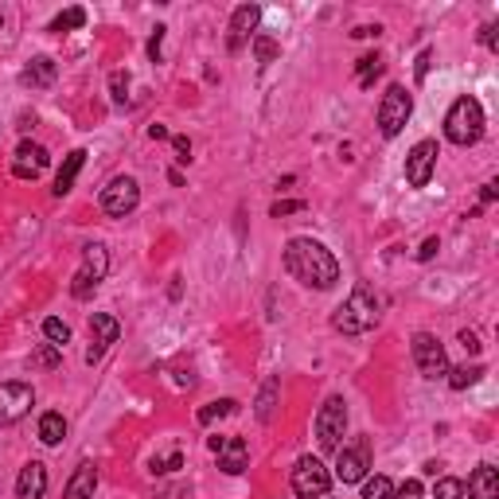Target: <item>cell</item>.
<instances>
[{
  "instance_id": "1",
  "label": "cell",
  "mask_w": 499,
  "mask_h": 499,
  "mask_svg": "<svg viewBox=\"0 0 499 499\" xmlns=\"http://www.w3.org/2000/svg\"><path fill=\"white\" fill-rule=\"evenodd\" d=\"M285 269L308 289H331L339 281V261L331 258V250L316 238H289Z\"/></svg>"
},
{
  "instance_id": "2",
  "label": "cell",
  "mask_w": 499,
  "mask_h": 499,
  "mask_svg": "<svg viewBox=\"0 0 499 499\" xmlns=\"http://www.w3.org/2000/svg\"><path fill=\"white\" fill-rule=\"evenodd\" d=\"M375 324H378V300L367 285H359L344 305L331 312V328L344 331V336H363V331H370Z\"/></svg>"
},
{
  "instance_id": "3",
  "label": "cell",
  "mask_w": 499,
  "mask_h": 499,
  "mask_svg": "<svg viewBox=\"0 0 499 499\" xmlns=\"http://www.w3.org/2000/svg\"><path fill=\"white\" fill-rule=\"evenodd\" d=\"M445 136L453 144H461V149H468V144H476L484 136V105L472 94L456 97L453 110L445 113Z\"/></svg>"
},
{
  "instance_id": "4",
  "label": "cell",
  "mask_w": 499,
  "mask_h": 499,
  "mask_svg": "<svg viewBox=\"0 0 499 499\" xmlns=\"http://www.w3.org/2000/svg\"><path fill=\"white\" fill-rule=\"evenodd\" d=\"M105 273H110V253H105V246H97V242L82 246V269L71 277V297L86 300L105 281Z\"/></svg>"
},
{
  "instance_id": "5",
  "label": "cell",
  "mask_w": 499,
  "mask_h": 499,
  "mask_svg": "<svg viewBox=\"0 0 499 499\" xmlns=\"http://www.w3.org/2000/svg\"><path fill=\"white\" fill-rule=\"evenodd\" d=\"M409 113H414V97H409L406 86H386L383 102H378V133L383 136H398L406 129Z\"/></svg>"
},
{
  "instance_id": "6",
  "label": "cell",
  "mask_w": 499,
  "mask_h": 499,
  "mask_svg": "<svg viewBox=\"0 0 499 499\" xmlns=\"http://www.w3.org/2000/svg\"><path fill=\"white\" fill-rule=\"evenodd\" d=\"M409 351H414V363H417V370H422V378H429V383H437V378L448 375L445 344L433 336V331H417V336L409 339Z\"/></svg>"
},
{
  "instance_id": "7",
  "label": "cell",
  "mask_w": 499,
  "mask_h": 499,
  "mask_svg": "<svg viewBox=\"0 0 499 499\" xmlns=\"http://www.w3.org/2000/svg\"><path fill=\"white\" fill-rule=\"evenodd\" d=\"M292 492H297L300 499H324L331 492V472L324 468V461L300 456L297 468H292Z\"/></svg>"
},
{
  "instance_id": "8",
  "label": "cell",
  "mask_w": 499,
  "mask_h": 499,
  "mask_svg": "<svg viewBox=\"0 0 499 499\" xmlns=\"http://www.w3.org/2000/svg\"><path fill=\"white\" fill-rule=\"evenodd\" d=\"M136 203H141V183H136L133 175H113V180L102 188V211L113 214V219L133 214Z\"/></svg>"
},
{
  "instance_id": "9",
  "label": "cell",
  "mask_w": 499,
  "mask_h": 499,
  "mask_svg": "<svg viewBox=\"0 0 499 499\" xmlns=\"http://www.w3.org/2000/svg\"><path fill=\"white\" fill-rule=\"evenodd\" d=\"M347 429V402L339 394H331L316 414V441L320 448H339V437Z\"/></svg>"
},
{
  "instance_id": "10",
  "label": "cell",
  "mask_w": 499,
  "mask_h": 499,
  "mask_svg": "<svg viewBox=\"0 0 499 499\" xmlns=\"http://www.w3.org/2000/svg\"><path fill=\"white\" fill-rule=\"evenodd\" d=\"M35 406V390L27 383H0V425H12Z\"/></svg>"
},
{
  "instance_id": "11",
  "label": "cell",
  "mask_w": 499,
  "mask_h": 499,
  "mask_svg": "<svg viewBox=\"0 0 499 499\" xmlns=\"http://www.w3.org/2000/svg\"><path fill=\"white\" fill-rule=\"evenodd\" d=\"M433 168H437V141H417L406 156V183L409 188H425L433 180Z\"/></svg>"
},
{
  "instance_id": "12",
  "label": "cell",
  "mask_w": 499,
  "mask_h": 499,
  "mask_svg": "<svg viewBox=\"0 0 499 499\" xmlns=\"http://www.w3.org/2000/svg\"><path fill=\"white\" fill-rule=\"evenodd\" d=\"M211 453L219 456V468L222 472H230V476H238V472H246V464H250V445L242 441V437H211Z\"/></svg>"
},
{
  "instance_id": "13",
  "label": "cell",
  "mask_w": 499,
  "mask_h": 499,
  "mask_svg": "<svg viewBox=\"0 0 499 499\" xmlns=\"http://www.w3.org/2000/svg\"><path fill=\"white\" fill-rule=\"evenodd\" d=\"M117 336H121V324H117L110 312H94L90 316V351H86V363H97V359L117 344Z\"/></svg>"
},
{
  "instance_id": "14",
  "label": "cell",
  "mask_w": 499,
  "mask_h": 499,
  "mask_svg": "<svg viewBox=\"0 0 499 499\" xmlns=\"http://www.w3.org/2000/svg\"><path fill=\"white\" fill-rule=\"evenodd\" d=\"M47 164H51V156H47L43 144L19 141V149L12 156V175H16V180H39V175L47 172Z\"/></svg>"
},
{
  "instance_id": "15",
  "label": "cell",
  "mask_w": 499,
  "mask_h": 499,
  "mask_svg": "<svg viewBox=\"0 0 499 499\" xmlns=\"http://www.w3.org/2000/svg\"><path fill=\"white\" fill-rule=\"evenodd\" d=\"M367 468H370L367 445L339 448V456H336V480L339 484H363L367 480Z\"/></svg>"
},
{
  "instance_id": "16",
  "label": "cell",
  "mask_w": 499,
  "mask_h": 499,
  "mask_svg": "<svg viewBox=\"0 0 499 499\" xmlns=\"http://www.w3.org/2000/svg\"><path fill=\"white\" fill-rule=\"evenodd\" d=\"M261 24V8L258 4H238L230 16V51H238L246 39H253V32H258Z\"/></svg>"
},
{
  "instance_id": "17",
  "label": "cell",
  "mask_w": 499,
  "mask_h": 499,
  "mask_svg": "<svg viewBox=\"0 0 499 499\" xmlns=\"http://www.w3.org/2000/svg\"><path fill=\"white\" fill-rule=\"evenodd\" d=\"M47 495V468L39 461H27L16 476V499H43Z\"/></svg>"
},
{
  "instance_id": "18",
  "label": "cell",
  "mask_w": 499,
  "mask_h": 499,
  "mask_svg": "<svg viewBox=\"0 0 499 499\" xmlns=\"http://www.w3.org/2000/svg\"><path fill=\"white\" fill-rule=\"evenodd\" d=\"M94 487H97V468L90 461H82L74 468L71 480H66L63 499H94Z\"/></svg>"
},
{
  "instance_id": "19",
  "label": "cell",
  "mask_w": 499,
  "mask_h": 499,
  "mask_svg": "<svg viewBox=\"0 0 499 499\" xmlns=\"http://www.w3.org/2000/svg\"><path fill=\"white\" fill-rule=\"evenodd\" d=\"M468 499H499V472L492 464H480L468 476Z\"/></svg>"
},
{
  "instance_id": "20",
  "label": "cell",
  "mask_w": 499,
  "mask_h": 499,
  "mask_svg": "<svg viewBox=\"0 0 499 499\" xmlns=\"http://www.w3.org/2000/svg\"><path fill=\"white\" fill-rule=\"evenodd\" d=\"M55 74H58L55 58L39 55V58H32V63L24 66V74H19V82H24V86H32V90H43V86H51V82H55Z\"/></svg>"
},
{
  "instance_id": "21",
  "label": "cell",
  "mask_w": 499,
  "mask_h": 499,
  "mask_svg": "<svg viewBox=\"0 0 499 499\" xmlns=\"http://www.w3.org/2000/svg\"><path fill=\"white\" fill-rule=\"evenodd\" d=\"M82 164H86V149L66 152L63 168H58V175H55V195H58V199H63V195L74 188V180H78V172H82Z\"/></svg>"
},
{
  "instance_id": "22",
  "label": "cell",
  "mask_w": 499,
  "mask_h": 499,
  "mask_svg": "<svg viewBox=\"0 0 499 499\" xmlns=\"http://www.w3.org/2000/svg\"><path fill=\"white\" fill-rule=\"evenodd\" d=\"M63 437H66V417L55 414V409H47V414L39 417V441L55 448L58 441H63Z\"/></svg>"
},
{
  "instance_id": "23",
  "label": "cell",
  "mask_w": 499,
  "mask_h": 499,
  "mask_svg": "<svg viewBox=\"0 0 499 499\" xmlns=\"http://www.w3.org/2000/svg\"><path fill=\"white\" fill-rule=\"evenodd\" d=\"M277 390H281L277 378H266V383H261V394H258V402H253L258 422H273V409H277Z\"/></svg>"
},
{
  "instance_id": "24",
  "label": "cell",
  "mask_w": 499,
  "mask_h": 499,
  "mask_svg": "<svg viewBox=\"0 0 499 499\" xmlns=\"http://www.w3.org/2000/svg\"><path fill=\"white\" fill-rule=\"evenodd\" d=\"M480 375H484V367L480 363H472V367H448V386H453V390H468V386H472V383H480Z\"/></svg>"
},
{
  "instance_id": "25",
  "label": "cell",
  "mask_w": 499,
  "mask_h": 499,
  "mask_svg": "<svg viewBox=\"0 0 499 499\" xmlns=\"http://www.w3.org/2000/svg\"><path fill=\"white\" fill-rule=\"evenodd\" d=\"M43 336H47V344L58 347V351L71 344V328H66L58 316H47V320H43Z\"/></svg>"
},
{
  "instance_id": "26",
  "label": "cell",
  "mask_w": 499,
  "mask_h": 499,
  "mask_svg": "<svg viewBox=\"0 0 499 499\" xmlns=\"http://www.w3.org/2000/svg\"><path fill=\"white\" fill-rule=\"evenodd\" d=\"M250 47H253V58H258L261 66H269L273 58L281 55V43H277V39H269V35H253Z\"/></svg>"
},
{
  "instance_id": "27",
  "label": "cell",
  "mask_w": 499,
  "mask_h": 499,
  "mask_svg": "<svg viewBox=\"0 0 499 499\" xmlns=\"http://www.w3.org/2000/svg\"><path fill=\"white\" fill-rule=\"evenodd\" d=\"M230 414H238V402H234V398H222V402H211L199 409V425H211V422H219V417H230Z\"/></svg>"
},
{
  "instance_id": "28",
  "label": "cell",
  "mask_w": 499,
  "mask_h": 499,
  "mask_svg": "<svg viewBox=\"0 0 499 499\" xmlns=\"http://www.w3.org/2000/svg\"><path fill=\"white\" fill-rule=\"evenodd\" d=\"M58 363H63V351L51 347V344H39L32 351V367H39V370H55Z\"/></svg>"
},
{
  "instance_id": "29",
  "label": "cell",
  "mask_w": 499,
  "mask_h": 499,
  "mask_svg": "<svg viewBox=\"0 0 499 499\" xmlns=\"http://www.w3.org/2000/svg\"><path fill=\"white\" fill-rule=\"evenodd\" d=\"M363 499H398V492L386 476H370V480H363Z\"/></svg>"
},
{
  "instance_id": "30",
  "label": "cell",
  "mask_w": 499,
  "mask_h": 499,
  "mask_svg": "<svg viewBox=\"0 0 499 499\" xmlns=\"http://www.w3.org/2000/svg\"><path fill=\"white\" fill-rule=\"evenodd\" d=\"M82 24H86L82 8H66V12H58L51 19V27H47V32H71V27H82Z\"/></svg>"
},
{
  "instance_id": "31",
  "label": "cell",
  "mask_w": 499,
  "mask_h": 499,
  "mask_svg": "<svg viewBox=\"0 0 499 499\" xmlns=\"http://www.w3.org/2000/svg\"><path fill=\"white\" fill-rule=\"evenodd\" d=\"M464 495V484L453 480V476H441V480L433 484V499H461Z\"/></svg>"
},
{
  "instance_id": "32",
  "label": "cell",
  "mask_w": 499,
  "mask_h": 499,
  "mask_svg": "<svg viewBox=\"0 0 499 499\" xmlns=\"http://www.w3.org/2000/svg\"><path fill=\"white\" fill-rule=\"evenodd\" d=\"M378 74H383V58H378V55L359 58V82H363V86H370Z\"/></svg>"
},
{
  "instance_id": "33",
  "label": "cell",
  "mask_w": 499,
  "mask_h": 499,
  "mask_svg": "<svg viewBox=\"0 0 499 499\" xmlns=\"http://www.w3.org/2000/svg\"><path fill=\"white\" fill-rule=\"evenodd\" d=\"M110 90H113V102L125 105V97H129V74H125V71H113V74H110Z\"/></svg>"
},
{
  "instance_id": "34",
  "label": "cell",
  "mask_w": 499,
  "mask_h": 499,
  "mask_svg": "<svg viewBox=\"0 0 499 499\" xmlns=\"http://www.w3.org/2000/svg\"><path fill=\"white\" fill-rule=\"evenodd\" d=\"M175 468H183V453H172V456H164V461H160V456H152L149 472L152 476H164V472H175Z\"/></svg>"
},
{
  "instance_id": "35",
  "label": "cell",
  "mask_w": 499,
  "mask_h": 499,
  "mask_svg": "<svg viewBox=\"0 0 499 499\" xmlns=\"http://www.w3.org/2000/svg\"><path fill=\"white\" fill-rule=\"evenodd\" d=\"M297 211H305V203H300V199H285V203H273V207H269L273 219H281V214H297Z\"/></svg>"
},
{
  "instance_id": "36",
  "label": "cell",
  "mask_w": 499,
  "mask_h": 499,
  "mask_svg": "<svg viewBox=\"0 0 499 499\" xmlns=\"http://www.w3.org/2000/svg\"><path fill=\"white\" fill-rule=\"evenodd\" d=\"M172 149H175V160H180V164L191 160V141H188V136H172Z\"/></svg>"
},
{
  "instance_id": "37",
  "label": "cell",
  "mask_w": 499,
  "mask_h": 499,
  "mask_svg": "<svg viewBox=\"0 0 499 499\" xmlns=\"http://www.w3.org/2000/svg\"><path fill=\"white\" fill-rule=\"evenodd\" d=\"M160 43H164V27L156 24V32H152V39H149V55H152V63H160Z\"/></svg>"
},
{
  "instance_id": "38",
  "label": "cell",
  "mask_w": 499,
  "mask_h": 499,
  "mask_svg": "<svg viewBox=\"0 0 499 499\" xmlns=\"http://www.w3.org/2000/svg\"><path fill=\"white\" fill-rule=\"evenodd\" d=\"M394 492H398V499H417V495H422V484H417V480H406L402 487H394Z\"/></svg>"
},
{
  "instance_id": "39",
  "label": "cell",
  "mask_w": 499,
  "mask_h": 499,
  "mask_svg": "<svg viewBox=\"0 0 499 499\" xmlns=\"http://www.w3.org/2000/svg\"><path fill=\"white\" fill-rule=\"evenodd\" d=\"M456 339H461V347H464V351H472V355H476V351H480V339H476V331H468V328H464Z\"/></svg>"
},
{
  "instance_id": "40",
  "label": "cell",
  "mask_w": 499,
  "mask_h": 499,
  "mask_svg": "<svg viewBox=\"0 0 499 499\" xmlns=\"http://www.w3.org/2000/svg\"><path fill=\"white\" fill-rule=\"evenodd\" d=\"M437 250H441V242H437V238H425V242H422V250H417V258H422V261H429Z\"/></svg>"
},
{
  "instance_id": "41",
  "label": "cell",
  "mask_w": 499,
  "mask_h": 499,
  "mask_svg": "<svg viewBox=\"0 0 499 499\" xmlns=\"http://www.w3.org/2000/svg\"><path fill=\"white\" fill-rule=\"evenodd\" d=\"M429 58H433V51H422V55H417V82H422V78L429 74Z\"/></svg>"
},
{
  "instance_id": "42",
  "label": "cell",
  "mask_w": 499,
  "mask_h": 499,
  "mask_svg": "<svg viewBox=\"0 0 499 499\" xmlns=\"http://www.w3.org/2000/svg\"><path fill=\"white\" fill-rule=\"evenodd\" d=\"M149 136L152 141H168V129H164V125H149Z\"/></svg>"
},
{
  "instance_id": "43",
  "label": "cell",
  "mask_w": 499,
  "mask_h": 499,
  "mask_svg": "<svg viewBox=\"0 0 499 499\" xmlns=\"http://www.w3.org/2000/svg\"><path fill=\"white\" fill-rule=\"evenodd\" d=\"M480 39H484V43L495 51V27H484V35H480Z\"/></svg>"
},
{
  "instance_id": "44",
  "label": "cell",
  "mask_w": 499,
  "mask_h": 499,
  "mask_svg": "<svg viewBox=\"0 0 499 499\" xmlns=\"http://www.w3.org/2000/svg\"><path fill=\"white\" fill-rule=\"evenodd\" d=\"M0 27H4V19H0Z\"/></svg>"
},
{
  "instance_id": "45",
  "label": "cell",
  "mask_w": 499,
  "mask_h": 499,
  "mask_svg": "<svg viewBox=\"0 0 499 499\" xmlns=\"http://www.w3.org/2000/svg\"><path fill=\"white\" fill-rule=\"evenodd\" d=\"M324 499H328V495H324Z\"/></svg>"
}]
</instances>
